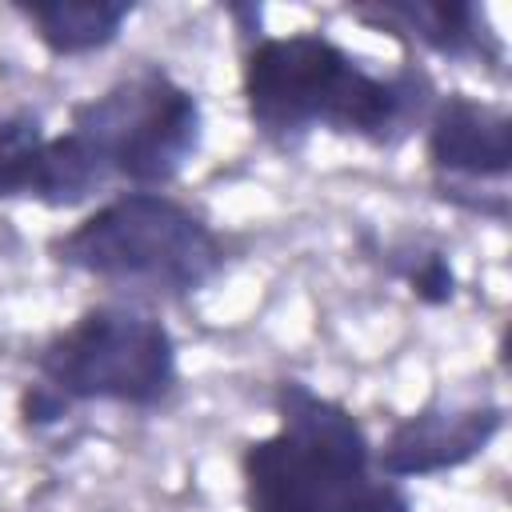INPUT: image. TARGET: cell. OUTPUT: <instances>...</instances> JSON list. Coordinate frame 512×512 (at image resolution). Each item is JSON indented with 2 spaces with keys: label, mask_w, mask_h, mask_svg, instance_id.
<instances>
[{
  "label": "cell",
  "mask_w": 512,
  "mask_h": 512,
  "mask_svg": "<svg viewBox=\"0 0 512 512\" xmlns=\"http://www.w3.org/2000/svg\"><path fill=\"white\" fill-rule=\"evenodd\" d=\"M48 124L44 112L32 104L0 108V204L36 200L44 148H48Z\"/></svg>",
  "instance_id": "11"
},
{
  "label": "cell",
  "mask_w": 512,
  "mask_h": 512,
  "mask_svg": "<svg viewBox=\"0 0 512 512\" xmlns=\"http://www.w3.org/2000/svg\"><path fill=\"white\" fill-rule=\"evenodd\" d=\"M100 200L120 188L168 192L204 148V104L172 68L144 60L68 104L60 132Z\"/></svg>",
  "instance_id": "5"
},
{
  "label": "cell",
  "mask_w": 512,
  "mask_h": 512,
  "mask_svg": "<svg viewBox=\"0 0 512 512\" xmlns=\"http://www.w3.org/2000/svg\"><path fill=\"white\" fill-rule=\"evenodd\" d=\"M276 428L240 444L244 512H416L408 484L376 468L364 420L300 376L272 384Z\"/></svg>",
  "instance_id": "2"
},
{
  "label": "cell",
  "mask_w": 512,
  "mask_h": 512,
  "mask_svg": "<svg viewBox=\"0 0 512 512\" xmlns=\"http://www.w3.org/2000/svg\"><path fill=\"white\" fill-rule=\"evenodd\" d=\"M32 376L16 392L24 432H52L76 408L108 404L160 412L180 392V344L168 320L124 296L80 308L28 356Z\"/></svg>",
  "instance_id": "3"
},
{
  "label": "cell",
  "mask_w": 512,
  "mask_h": 512,
  "mask_svg": "<svg viewBox=\"0 0 512 512\" xmlns=\"http://www.w3.org/2000/svg\"><path fill=\"white\" fill-rule=\"evenodd\" d=\"M364 256L396 280L420 308H452L460 300V272L452 252L424 236V232H400V236H360Z\"/></svg>",
  "instance_id": "10"
},
{
  "label": "cell",
  "mask_w": 512,
  "mask_h": 512,
  "mask_svg": "<svg viewBox=\"0 0 512 512\" xmlns=\"http://www.w3.org/2000/svg\"><path fill=\"white\" fill-rule=\"evenodd\" d=\"M508 408L492 392H432L420 408L388 424L372 440L376 468L400 484L444 476L480 460L504 432Z\"/></svg>",
  "instance_id": "7"
},
{
  "label": "cell",
  "mask_w": 512,
  "mask_h": 512,
  "mask_svg": "<svg viewBox=\"0 0 512 512\" xmlns=\"http://www.w3.org/2000/svg\"><path fill=\"white\" fill-rule=\"evenodd\" d=\"M420 140L428 188L440 204L476 220L508 224L512 112L504 100L440 88Z\"/></svg>",
  "instance_id": "6"
},
{
  "label": "cell",
  "mask_w": 512,
  "mask_h": 512,
  "mask_svg": "<svg viewBox=\"0 0 512 512\" xmlns=\"http://www.w3.org/2000/svg\"><path fill=\"white\" fill-rule=\"evenodd\" d=\"M224 20L232 24L236 44H240V40L264 32V4H256V0H232V4H224Z\"/></svg>",
  "instance_id": "12"
},
{
  "label": "cell",
  "mask_w": 512,
  "mask_h": 512,
  "mask_svg": "<svg viewBox=\"0 0 512 512\" xmlns=\"http://www.w3.org/2000/svg\"><path fill=\"white\" fill-rule=\"evenodd\" d=\"M360 28L380 32L412 52L436 56L444 64H464L488 76L508 72V44L492 24L488 4L476 0H364L344 4Z\"/></svg>",
  "instance_id": "8"
},
{
  "label": "cell",
  "mask_w": 512,
  "mask_h": 512,
  "mask_svg": "<svg viewBox=\"0 0 512 512\" xmlns=\"http://www.w3.org/2000/svg\"><path fill=\"white\" fill-rule=\"evenodd\" d=\"M8 8L52 60H84L108 52L120 44L128 20L136 16L132 0H12Z\"/></svg>",
  "instance_id": "9"
},
{
  "label": "cell",
  "mask_w": 512,
  "mask_h": 512,
  "mask_svg": "<svg viewBox=\"0 0 512 512\" xmlns=\"http://www.w3.org/2000/svg\"><path fill=\"white\" fill-rule=\"evenodd\" d=\"M64 272L88 276L124 300H188L232 264L228 236L204 208L156 188H120L76 224L48 236Z\"/></svg>",
  "instance_id": "4"
},
{
  "label": "cell",
  "mask_w": 512,
  "mask_h": 512,
  "mask_svg": "<svg viewBox=\"0 0 512 512\" xmlns=\"http://www.w3.org/2000/svg\"><path fill=\"white\" fill-rule=\"evenodd\" d=\"M440 96L420 60L372 68L336 36L260 32L240 40V104L252 132L284 156L308 148L316 132L396 152L420 136Z\"/></svg>",
  "instance_id": "1"
}]
</instances>
